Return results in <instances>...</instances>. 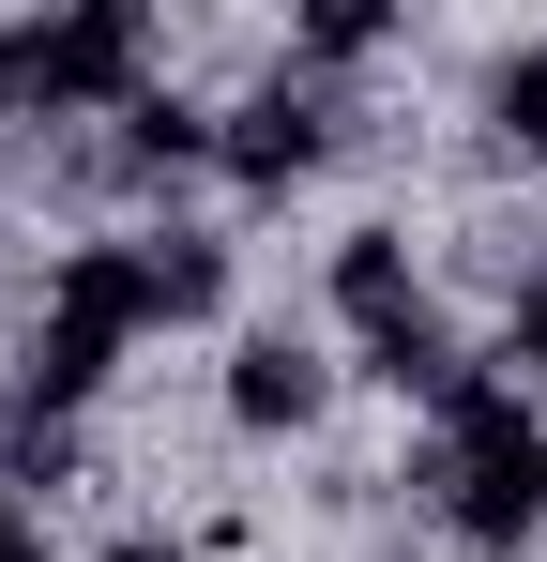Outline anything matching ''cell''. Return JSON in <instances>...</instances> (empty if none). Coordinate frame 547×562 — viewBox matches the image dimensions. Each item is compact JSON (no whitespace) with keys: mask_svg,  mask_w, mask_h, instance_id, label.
Masks as SVG:
<instances>
[{"mask_svg":"<svg viewBox=\"0 0 547 562\" xmlns=\"http://www.w3.org/2000/svg\"><path fill=\"white\" fill-rule=\"evenodd\" d=\"M442 441H456L442 517L471 532V548H533V532H547V426H533L487 366H471V380L442 395Z\"/></svg>","mask_w":547,"mask_h":562,"instance_id":"cell-1","label":"cell"},{"mask_svg":"<svg viewBox=\"0 0 547 562\" xmlns=\"http://www.w3.org/2000/svg\"><path fill=\"white\" fill-rule=\"evenodd\" d=\"M137 61H153V15L137 0H91V15H15L0 31V106H107L137 92Z\"/></svg>","mask_w":547,"mask_h":562,"instance_id":"cell-2","label":"cell"},{"mask_svg":"<svg viewBox=\"0 0 547 562\" xmlns=\"http://www.w3.org/2000/svg\"><path fill=\"white\" fill-rule=\"evenodd\" d=\"M320 137H335L320 92H259L244 122H228V168H244V183H304V168H320Z\"/></svg>","mask_w":547,"mask_h":562,"instance_id":"cell-3","label":"cell"},{"mask_svg":"<svg viewBox=\"0 0 547 562\" xmlns=\"http://www.w3.org/2000/svg\"><path fill=\"white\" fill-rule=\"evenodd\" d=\"M335 304L365 319V350L411 335V319H426V304H411V244H395V228H350V244H335Z\"/></svg>","mask_w":547,"mask_h":562,"instance_id":"cell-4","label":"cell"},{"mask_svg":"<svg viewBox=\"0 0 547 562\" xmlns=\"http://www.w3.org/2000/svg\"><path fill=\"white\" fill-rule=\"evenodd\" d=\"M228 411H244V426H304V411H320V366H304L289 335H244V350H228Z\"/></svg>","mask_w":547,"mask_h":562,"instance_id":"cell-5","label":"cell"},{"mask_svg":"<svg viewBox=\"0 0 547 562\" xmlns=\"http://www.w3.org/2000/svg\"><path fill=\"white\" fill-rule=\"evenodd\" d=\"M107 366H122V335H91V319H62V304H46V335H31V411H77Z\"/></svg>","mask_w":547,"mask_h":562,"instance_id":"cell-6","label":"cell"},{"mask_svg":"<svg viewBox=\"0 0 547 562\" xmlns=\"http://www.w3.org/2000/svg\"><path fill=\"white\" fill-rule=\"evenodd\" d=\"M213 289H228L213 244H153V319H213Z\"/></svg>","mask_w":547,"mask_h":562,"instance_id":"cell-7","label":"cell"},{"mask_svg":"<svg viewBox=\"0 0 547 562\" xmlns=\"http://www.w3.org/2000/svg\"><path fill=\"white\" fill-rule=\"evenodd\" d=\"M502 137L547 168V46H533V61H502Z\"/></svg>","mask_w":547,"mask_h":562,"instance_id":"cell-8","label":"cell"},{"mask_svg":"<svg viewBox=\"0 0 547 562\" xmlns=\"http://www.w3.org/2000/svg\"><path fill=\"white\" fill-rule=\"evenodd\" d=\"M304 46H320V61H365V46H380V0H320Z\"/></svg>","mask_w":547,"mask_h":562,"instance_id":"cell-9","label":"cell"},{"mask_svg":"<svg viewBox=\"0 0 547 562\" xmlns=\"http://www.w3.org/2000/svg\"><path fill=\"white\" fill-rule=\"evenodd\" d=\"M62 457H77V441H62V411H31V426H15V457H0V471H15V486H62Z\"/></svg>","mask_w":547,"mask_h":562,"instance_id":"cell-10","label":"cell"},{"mask_svg":"<svg viewBox=\"0 0 547 562\" xmlns=\"http://www.w3.org/2000/svg\"><path fill=\"white\" fill-rule=\"evenodd\" d=\"M517 366H547V274L517 289Z\"/></svg>","mask_w":547,"mask_h":562,"instance_id":"cell-11","label":"cell"},{"mask_svg":"<svg viewBox=\"0 0 547 562\" xmlns=\"http://www.w3.org/2000/svg\"><path fill=\"white\" fill-rule=\"evenodd\" d=\"M0 562H46V532H31V517H15V502H0Z\"/></svg>","mask_w":547,"mask_h":562,"instance_id":"cell-12","label":"cell"},{"mask_svg":"<svg viewBox=\"0 0 547 562\" xmlns=\"http://www.w3.org/2000/svg\"><path fill=\"white\" fill-rule=\"evenodd\" d=\"M107 562H182V548H168V532H122V548H107Z\"/></svg>","mask_w":547,"mask_h":562,"instance_id":"cell-13","label":"cell"}]
</instances>
